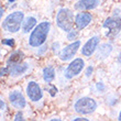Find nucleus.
Listing matches in <instances>:
<instances>
[{
	"label": "nucleus",
	"instance_id": "1",
	"mask_svg": "<svg viewBox=\"0 0 121 121\" xmlns=\"http://www.w3.org/2000/svg\"><path fill=\"white\" fill-rule=\"evenodd\" d=\"M50 22L48 21H44V22H41L36 28H35L32 33L30 34L29 38V44L32 48H39L41 46L45 41H46V38H48V34L50 32Z\"/></svg>",
	"mask_w": 121,
	"mask_h": 121
},
{
	"label": "nucleus",
	"instance_id": "2",
	"mask_svg": "<svg viewBox=\"0 0 121 121\" xmlns=\"http://www.w3.org/2000/svg\"><path fill=\"white\" fill-rule=\"evenodd\" d=\"M23 18H24V14L21 11L12 12L2 21L1 26L4 31L10 32V33H16L21 28V24L23 23Z\"/></svg>",
	"mask_w": 121,
	"mask_h": 121
},
{
	"label": "nucleus",
	"instance_id": "3",
	"mask_svg": "<svg viewBox=\"0 0 121 121\" xmlns=\"http://www.w3.org/2000/svg\"><path fill=\"white\" fill-rule=\"evenodd\" d=\"M56 23H57L58 28L65 32H69L73 30L74 26V14L69 9L67 8H62L57 12L56 16Z\"/></svg>",
	"mask_w": 121,
	"mask_h": 121
},
{
	"label": "nucleus",
	"instance_id": "4",
	"mask_svg": "<svg viewBox=\"0 0 121 121\" xmlns=\"http://www.w3.org/2000/svg\"><path fill=\"white\" fill-rule=\"evenodd\" d=\"M96 108H97V102L95 99L90 98V97H83V98L78 99L74 105L75 111L80 115H89L95 111Z\"/></svg>",
	"mask_w": 121,
	"mask_h": 121
},
{
	"label": "nucleus",
	"instance_id": "5",
	"mask_svg": "<svg viewBox=\"0 0 121 121\" xmlns=\"http://www.w3.org/2000/svg\"><path fill=\"white\" fill-rule=\"evenodd\" d=\"M84 66H85V62L82 58H75L72 63L67 66L66 70H65V77L67 79H72L75 76H77L78 74L83 70Z\"/></svg>",
	"mask_w": 121,
	"mask_h": 121
},
{
	"label": "nucleus",
	"instance_id": "6",
	"mask_svg": "<svg viewBox=\"0 0 121 121\" xmlns=\"http://www.w3.org/2000/svg\"><path fill=\"white\" fill-rule=\"evenodd\" d=\"M26 95L32 101H39L41 100L43 97V91H42L41 87L39 86L38 83L35 82H30L26 86Z\"/></svg>",
	"mask_w": 121,
	"mask_h": 121
},
{
	"label": "nucleus",
	"instance_id": "7",
	"mask_svg": "<svg viewBox=\"0 0 121 121\" xmlns=\"http://www.w3.org/2000/svg\"><path fill=\"white\" fill-rule=\"evenodd\" d=\"M80 46V42L76 41L73 42L72 44L67 45L66 48H64L60 53V58L63 62H66V60H69L70 58H73V56L76 54V52L78 51V48Z\"/></svg>",
	"mask_w": 121,
	"mask_h": 121
},
{
	"label": "nucleus",
	"instance_id": "8",
	"mask_svg": "<svg viewBox=\"0 0 121 121\" xmlns=\"http://www.w3.org/2000/svg\"><path fill=\"white\" fill-rule=\"evenodd\" d=\"M9 100H10V104L14 107V108H18V109H22L26 107V101L23 95L21 94V91L19 90H13L9 94Z\"/></svg>",
	"mask_w": 121,
	"mask_h": 121
},
{
	"label": "nucleus",
	"instance_id": "9",
	"mask_svg": "<svg viewBox=\"0 0 121 121\" xmlns=\"http://www.w3.org/2000/svg\"><path fill=\"white\" fill-rule=\"evenodd\" d=\"M99 41H100V40H99L98 36H92L91 39H89V40L84 44L83 48H82V54H83L84 56H87V57L91 56L92 53L96 51V48L98 46Z\"/></svg>",
	"mask_w": 121,
	"mask_h": 121
},
{
	"label": "nucleus",
	"instance_id": "10",
	"mask_svg": "<svg viewBox=\"0 0 121 121\" xmlns=\"http://www.w3.org/2000/svg\"><path fill=\"white\" fill-rule=\"evenodd\" d=\"M91 22V14L88 12H79L75 18V26L78 30H83Z\"/></svg>",
	"mask_w": 121,
	"mask_h": 121
},
{
	"label": "nucleus",
	"instance_id": "11",
	"mask_svg": "<svg viewBox=\"0 0 121 121\" xmlns=\"http://www.w3.org/2000/svg\"><path fill=\"white\" fill-rule=\"evenodd\" d=\"M29 69V65L26 63H17L12 65H8V70L11 76H19L22 75Z\"/></svg>",
	"mask_w": 121,
	"mask_h": 121
},
{
	"label": "nucleus",
	"instance_id": "12",
	"mask_svg": "<svg viewBox=\"0 0 121 121\" xmlns=\"http://www.w3.org/2000/svg\"><path fill=\"white\" fill-rule=\"evenodd\" d=\"M104 28L109 29L111 32H118L121 29V18H117V17L108 18L104 22Z\"/></svg>",
	"mask_w": 121,
	"mask_h": 121
},
{
	"label": "nucleus",
	"instance_id": "13",
	"mask_svg": "<svg viewBox=\"0 0 121 121\" xmlns=\"http://www.w3.org/2000/svg\"><path fill=\"white\" fill-rule=\"evenodd\" d=\"M98 4V0H79L75 4V9L77 10H91Z\"/></svg>",
	"mask_w": 121,
	"mask_h": 121
},
{
	"label": "nucleus",
	"instance_id": "14",
	"mask_svg": "<svg viewBox=\"0 0 121 121\" xmlns=\"http://www.w3.org/2000/svg\"><path fill=\"white\" fill-rule=\"evenodd\" d=\"M36 24V19H35L34 17H29V18H26L22 23V31L24 33H29L33 28L35 26Z\"/></svg>",
	"mask_w": 121,
	"mask_h": 121
},
{
	"label": "nucleus",
	"instance_id": "15",
	"mask_svg": "<svg viewBox=\"0 0 121 121\" xmlns=\"http://www.w3.org/2000/svg\"><path fill=\"white\" fill-rule=\"evenodd\" d=\"M111 51H112L111 45L108 44V43H105V44H102L101 46L98 48V54H97V56H98V58H106L111 53Z\"/></svg>",
	"mask_w": 121,
	"mask_h": 121
},
{
	"label": "nucleus",
	"instance_id": "16",
	"mask_svg": "<svg viewBox=\"0 0 121 121\" xmlns=\"http://www.w3.org/2000/svg\"><path fill=\"white\" fill-rule=\"evenodd\" d=\"M23 56H24V54H23L21 51L13 52L12 54L10 55V57L8 58V60H7V64H8V65H12V64L20 63V62L23 60Z\"/></svg>",
	"mask_w": 121,
	"mask_h": 121
},
{
	"label": "nucleus",
	"instance_id": "17",
	"mask_svg": "<svg viewBox=\"0 0 121 121\" xmlns=\"http://www.w3.org/2000/svg\"><path fill=\"white\" fill-rule=\"evenodd\" d=\"M43 78L46 83H51L55 78V70L52 66H48L43 69Z\"/></svg>",
	"mask_w": 121,
	"mask_h": 121
},
{
	"label": "nucleus",
	"instance_id": "18",
	"mask_svg": "<svg viewBox=\"0 0 121 121\" xmlns=\"http://www.w3.org/2000/svg\"><path fill=\"white\" fill-rule=\"evenodd\" d=\"M3 45H8V46H11L12 48L13 45H14V40H12V39H6V40H2V42H1Z\"/></svg>",
	"mask_w": 121,
	"mask_h": 121
},
{
	"label": "nucleus",
	"instance_id": "19",
	"mask_svg": "<svg viewBox=\"0 0 121 121\" xmlns=\"http://www.w3.org/2000/svg\"><path fill=\"white\" fill-rule=\"evenodd\" d=\"M77 31H74V30H70L69 32H68V35H67V40H69V41H72V40H74V39L77 36Z\"/></svg>",
	"mask_w": 121,
	"mask_h": 121
},
{
	"label": "nucleus",
	"instance_id": "20",
	"mask_svg": "<svg viewBox=\"0 0 121 121\" xmlns=\"http://www.w3.org/2000/svg\"><path fill=\"white\" fill-rule=\"evenodd\" d=\"M96 88H97L99 91H101V92L105 91V85H104L102 83H100V82H99V83H97V85H96Z\"/></svg>",
	"mask_w": 121,
	"mask_h": 121
},
{
	"label": "nucleus",
	"instance_id": "21",
	"mask_svg": "<svg viewBox=\"0 0 121 121\" xmlns=\"http://www.w3.org/2000/svg\"><path fill=\"white\" fill-rule=\"evenodd\" d=\"M14 120H16V121L23 120V115L21 113V112H17L16 116H14Z\"/></svg>",
	"mask_w": 121,
	"mask_h": 121
},
{
	"label": "nucleus",
	"instance_id": "22",
	"mask_svg": "<svg viewBox=\"0 0 121 121\" xmlns=\"http://www.w3.org/2000/svg\"><path fill=\"white\" fill-rule=\"evenodd\" d=\"M56 91H57V89H56V87L52 86V87H51V89H50V94H51L52 97H54L55 94H56Z\"/></svg>",
	"mask_w": 121,
	"mask_h": 121
},
{
	"label": "nucleus",
	"instance_id": "23",
	"mask_svg": "<svg viewBox=\"0 0 121 121\" xmlns=\"http://www.w3.org/2000/svg\"><path fill=\"white\" fill-rule=\"evenodd\" d=\"M91 73H92V67H91V66H89L88 68H87V70H86V76H87V77H89L90 75H91Z\"/></svg>",
	"mask_w": 121,
	"mask_h": 121
},
{
	"label": "nucleus",
	"instance_id": "24",
	"mask_svg": "<svg viewBox=\"0 0 121 121\" xmlns=\"http://www.w3.org/2000/svg\"><path fill=\"white\" fill-rule=\"evenodd\" d=\"M74 121H88L87 118H74Z\"/></svg>",
	"mask_w": 121,
	"mask_h": 121
},
{
	"label": "nucleus",
	"instance_id": "25",
	"mask_svg": "<svg viewBox=\"0 0 121 121\" xmlns=\"http://www.w3.org/2000/svg\"><path fill=\"white\" fill-rule=\"evenodd\" d=\"M0 104H1V110H4V102H3L2 99L0 100Z\"/></svg>",
	"mask_w": 121,
	"mask_h": 121
},
{
	"label": "nucleus",
	"instance_id": "26",
	"mask_svg": "<svg viewBox=\"0 0 121 121\" xmlns=\"http://www.w3.org/2000/svg\"><path fill=\"white\" fill-rule=\"evenodd\" d=\"M0 11H1V12H0V17L2 18V16H3V12H4V11H3V8H1V9H0Z\"/></svg>",
	"mask_w": 121,
	"mask_h": 121
},
{
	"label": "nucleus",
	"instance_id": "27",
	"mask_svg": "<svg viewBox=\"0 0 121 121\" xmlns=\"http://www.w3.org/2000/svg\"><path fill=\"white\" fill-rule=\"evenodd\" d=\"M118 62L121 64V53H120V54H119V56H118Z\"/></svg>",
	"mask_w": 121,
	"mask_h": 121
},
{
	"label": "nucleus",
	"instance_id": "28",
	"mask_svg": "<svg viewBox=\"0 0 121 121\" xmlns=\"http://www.w3.org/2000/svg\"><path fill=\"white\" fill-rule=\"evenodd\" d=\"M118 119L121 121V111H120V113H119V117H118Z\"/></svg>",
	"mask_w": 121,
	"mask_h": 121
},
{
	"label": "nucleus",
	"instance_id": "29",
	"mask_svg": "<svg viewBox=\"0 0 121 121\" xmlns=\"http://www.w3.org/2000/svg\"><path fill=\"white\" fill-rule=\"evenodd\" d=\"M9 2H13V1H16V0H8Z\"/></svg>",
	"mask_w": 121,
	"mask_h": 121
}]
</instances>
